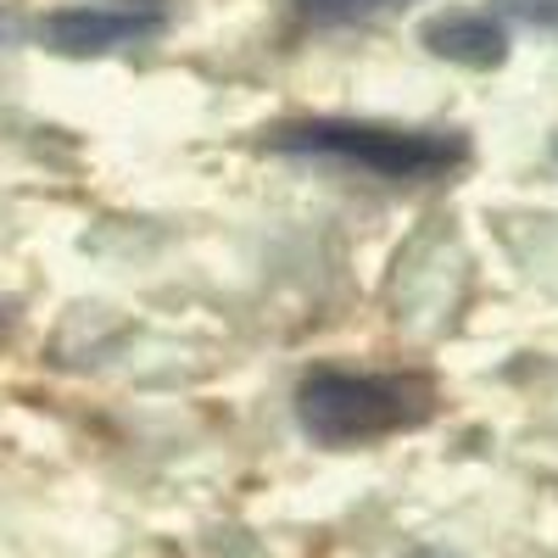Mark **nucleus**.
I'll list each match as a JSON object with an SVG mask.
<instances>
[{"label":"nucleus","instance_id":"1","mask_svg":"<svg viewBox=\"0 0 558 558\" xmlns=\"http://www.w3.org/2000/svg\"><path fill=\"white\" fill-rule=\"evenodd\" d=\"M296 425L313 447L352 452L413 436L436 418V386L413 368H341L313 363L296 380Z\"/></svg>","mask_w":558,"mask_h":558},{"label":"nucleus","instance_id":"2","mask_svg":"<svg viewBox=\"0 0 558 558\" xmlns=\"http://www.w3.org/2000/svg\"><path fill=\"white\" fill-rule=\"evenodd\" d=\"M263 146L279 157L336 162L391 184H430L470 168L475 146L463 129H418V123H380V118H296L263 134Z\"/></svg>","mask_w":558,"mask_h":558},{"label":"nucleus","instance_id":"3","mask_svg":"<svg viewBox=\"0 0 558 558\" xmlns=\"http://www.w3.org/2000/svg\"><path fill=\"white\" fill-rule=\"evenodd\" d=\"M168 28L162 12H134V7H57L51 17L39 23L45 51L89 62V57H118L134 51Z\"/></svg>","mask_w":558,"mask_h":558},{"label":"nucleus","instance_id":"4","mask_svg":"<svg viewBox=\"0 0 558 558\" xmlns=\"http://www.w3.org/2000/svg\"><path fill=\"white\" fill-rule=\"evenodd\" d=\"M418 45L452 68H470V73H497L514 51L508 39V23L497 12H475V7H441L418 23Z\"/></svg>","mask_w":558,"mask_h":558},{"label":"nucleus","instance_id":"5","mask_svg":"<svg viewBox=\"0 0 558 558\" xmlns=\"http://www.w3.org/2000/svg\"><path fill=\"white\" fill-rule=\"evenodd\" d=\"M291 7L313 23V28H357V23H375L408 0H291Z\"/></svg>","mask_w":558,"mask_h":558},{"label":"nucleus","instance_id":"6","mask_svg":"<svg viewBox=\"0 0 558 558\" xmlns=\"http://www.w3.org/2000/svg\"><path fill=\"white\" fill-rule=\"evenodd\" d=\"M492 7L531 28H558V0H492Z\"/></svg>","mask_w":558,"mask_h":558},{"label":"nucleus","instance_id":"7","mask_svg":"<svg viewBox=\"0 0 558 558\" xmlns=\"http://www.w3.org/2000/svg\"><path fill=\"white\" fill-rule=\"evenodd\" d=\"M123 7H134V12H162V0H123Z\"/></svg>","mask_w":558,"mask_h":558},{"label":"nucleus","instance_id":"8","mask_svg":"<svg viewBox=\"0 0 558 558\" xmlns=\"http://www.w3.org/2000/svg\"><path fill=\"white\" fill-rule=\"evenodd\" d=\"M0 318H7V307H0Z\"/></svg>","mask_w":558,"mask_h":558}]
</instances>
